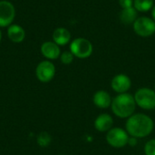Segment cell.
Instances as JSON below:
<instances>
[{
  "instance_id": "cell-23",
  "label": "cell",
  "mask_w": 155,
  "mask_h": 155,
  "mask_svg": "<svg viewBox=\"0 0 155 155\" xmlns=\"http://www.w3.org/2000/svg\"><path fill=\"white\" fill-rule=\"evenodd\" d=\"M154 91H155V85H154Z\"/></svg>"
},
{
  "instance_id": "cell-14",
  "label": "cell",
  "mask_w": 155,
  "mask_h": 155,
  "mask_svg": "<svg viewBox=\"0 0 155 155\" xmlns=\"http://www.w3.org/2000/svg\"><path fill=\"white\" fill-rule=\"evenodd\" d=\"M7 36L13 43H22L25 37V31L21 25L12 24L7 27Z\"/></svg>"
},
{
  "instance_id": "cell-18",
  "label": "cell",
  "mask_w": 155,
  "mask_h": 155,
  "mask_svg": "<svg viewBox=\"0 0 155 155\" xmlns=\"http://www.w3.org/2000/svg\"><path fill=\"white\" fill-rule=\"evenodd\" d=\"M74 58V55L71 53V51H65L61 54L60 55V60L64 64H70L73 63Z\"/></svg>"
},
{
  "instance_id": "cell-11",
  "label": "cell",
  "mask_w": 155,
  "mask_h": 155,
  "mask_svg": "<svg viewBox=\"0 0 155 155\" xmlns=\"http://www.w3.org/2000/svg\"><path fill=\"white\" fill-rule=\"evenodd\" d=\"M40 50L41 54L48 60H55L61 55L60 46L54 41H46L43 43Z\"/></svg>"
},
{
  "instance_id": "cell-4",
  "label": "cell",
  "mask_w": 155,
  "mask_h": 155,
  "mask_svg": "<svg viewBox=\"0 0 155 155\" xmlns=\"http://www.w3.org/2000/svg\"><path fill=\"white\" fill-rule=\"evenodd\" d=\"M70 51L74 57L79 59H86L92 55L94 46L90 40L84 37H78L70 43Z\"/></svg>"
},
{
  "instance_id": "cell-13",
  "label": "cell",
  "mask_w": 155,
  "mask_h": 155,
  "mask_svg": "<svg viewBox=\"0 0 155 155\" xmlns=\"http://www.w3.org/2000/svg\"><path fill=\"white\" fill-rule=\"evenodd\" d=\"M71 33L64 27H58L53 32V41L59 46H64L71 42Z\"/></svg>"
},
{
  "instance_id": "cell-15",
  "label": "cell",
  "mask_w": 155,
  "mask_h": 155,
  "mask_svg": "<svg viewBox=\"0 0 155 155\" xmlns=\"http://www.w3.org/2000/svg\"><path fill=\"white\" fill-rule=\"evenodd\" d=\"M119 18L124 25H133L138 18V12L134 6L130 8L122 9L119 14Z\"/></svg>"
},
{
  "instance_id": "cell-2",
  "label": "cell",
  "mask_w": 155,
  "mask_h": 155,
  "mask_svg": "<svg viewBox=\"0 0 155 155\" xmlns=\"http://www.w3.org/2000/svg\"><path fill=\"white\" fill-rule=\"evenodd\" d=\"M136 103L134 97L130 93L120 94L113 98L111 109L113 114L120 119H128L135 114Z\"/></svg>"
},
{
  "instance_id": "cell-3",
  "label": "cell",
  "mask_w": 155,
  "mask_h": 155,
  "mask_svg": "<svg viewBox=\"0 0 155 155\" xmlns=\"http://www.w3.org/2000/svg\"><path fill=\"white\" fill-rule=\"evenodd\" d=\"M136 105L143 110L151 111L155 109V91L149 87H142L134 93Z\"/></svg>"
},
{
  "instance_id": "cell-19",
  "label": "cell",
  "mask_w": 155,
  "mask_h": 155,
  "mask_svg": "<svg viewBox=\"0 0 155 155\" xmlns=\"http://www.w3.org/2000/svg\"><path fill=\"white\" fill-rule=\"evenodd\" d=\"M143 151L145 155H155V139H151L145 143Z\"/></svg>"
},
{
  "instance_id": "cell-20",
  "label": "cell",
  "mask_w": 155,
  "mask_h": 155,
  "mask_svg": "<svg viewBox=\"0 0 155 155\" xmlns=\"http://www.w3.org/2000/svg\"><path fill=\"white\" fill-rule=\"evenodd\" d=\"M118 4L122 9L130 8L134 6V0H118Z\"/></svg>"
},
{
  "instance_id": "cell-17",
  "label": "cell",
  "mask_w": 155,
  "mask_h": 155,
  "mask_svg": "<svg viewBox=\"0 0 155 155\" xmlns=\"http://www.w3.org/2000/svg\"><path fill=\"white\" fill-rule=\"evenodd\" d=\"M37 143L41 147H46L51 143V136L49 135V134H47L45 132L41 133L37 138Z\"/></svg>"
},
{
  "instance_id": "cell-12",
  "label": "cell",
  "mask_w": 155,
  "mask_h": 155,
  "mask_svg": "<svg viewBox=\"0 0 155 155\" xmlns=\"http://www.w3.org/2000/svg\"><path fill=\"white\" fill-rule=\"evenodd\" d=\"M112 101L113 98L111 94L104 90H99L95 92L93 96L94 104L100 109H107L111 107Z\"/></svg>"
},
{
  "instance_id": "cell-9",
  "label": "cell",
  "mask_w": 155,
  "mask_h": 155,
  "mask_svg": "<svg viewBox=\"0 0 155 155\" xmlns=\"http://www.w3.org/2000/svg\"><path fill=\"white\" fill-rule=\"evenodd\" d=\"M111 87L118 94L128 93L132 87V80L125 74H118L113 77L111 81Z\"/></svg>"
},
{
  "instance_id": "cell-7",
  "label": "cell",
  "mask_w": 155,
  "mask_h": 155,
  "mask_svg": "<svg viewBox=\"0 0 155 155\" xmlns=\"http://www.w3.org/2000/svg\"><path fill=\"white\" fill-rule=\"evenodd\" d=\"M15 17V8L14 5L6 0L0 1V27H8L12 25Z\"/></svg>"
},
{
  "instance_id": "cell-6",
  "label": "cell",
  "mask_w": 155,
  "mask_h": 155,
  "mask_svg": "<svg viewBox=\"0 0 155 155\" xmlns=\"http://www.w3.org/2000/svg\"><path fill=\"white\" fill-rule=\"evenodd\" d=\"M134 33L140 37H150L155 34V22L148 16H140L133 24Z\"/></svg>"
},
{
  "instance_id": "cell-22",
  "label": "cell",
  "mask_w": 155,
  "mask_h": 155,
  "mask_svg": "<svg viewBox=\"0 0 155 155\" xmlns=\"http://www.w3.org/2000/svg\"><path fill=\"white\" fill-rule=\"evenodd\" d=\"M1 39H2V33H1V30H0V42H1Z\"/></svg>"
},
{
  "instance_id": "cell-16",
  "label": "cell",
  "mask_w": 155,
  "mask_h": 155,
  "mask_svg": "<svg viewBox=\"0 0 155 155\" xmlns=\"http://www.w3.org/2000/svg\"><path fill=\"white\" fill-rule=\"evenodd\" d=\"M153 5V0H134V7L137 10V12H148L152 10Z\"/></svg>"
},
{
  "instance_id": "cell-1",
  "label": "cell",
  "mask_w": 155,
  "mask_h": 155,
  "mask_svg": "<svg viewBox=\"0 0 155 155\" xmlns=\"http://www.w3.org/2000/svg\"><path fill=\"white\" fill-rule=\"evenodd\" d=\"M154 129V122L148 114L135 113L125 123V130L131 137L143 139L148 137Z\"/></svg>"
},
{
  "instance_id": "cell-21",
  "label": "cell",
  "mask_w": 155,
  "mask_h": 155,
  "mask_svg": "<svg viewBox=\"0 0 155 155\" xmlns=\"http://www.w3.org/2000/svg\"><path fill=\"white\" fill-rule=\"evenodd\" d=\"M151 12H152V19H153V20L155 22V4H154V5L153 6V8H152V10H151Z\"/></svg>"
},
{
  "instance_id": "cell-10",
  "label": "cell",
  "mask_w": 155,
  "mask_h": 155,
  "mask_svg": "<svg viewBox=\"0 0 155 155\" xmlns=\"http://www.w3.org/2000/svg\"><path fill=\"white\" fill-rule=\"evenodd\" d=\"M94 126V129L100 133H107L114 126V118L109 114H101L95 118Z\"/></svg>"
},
{
  "instance_id": "cell-8",
  "label": "cell",
  "mask_w": 155,
  "mask_h": 155,
  "mask_svg": "<svg viewBox=\"0 0 155 155\" xmlns=\"http://www.w3.org/2000/svg\"><path fill=\"white\" fill-rule=\"evenodd\" d=\"M35 74L40 82L48 83L54 77L55 66L49 60L42 61L41 63L38 64L35 69Z\"/></svg>"
},
{
  "instance_id": "cell-5",
  "label": "cell",
  "mask_w": 155,
  "mask_h": 155,
  "mask_svg": "<svg viewBox=\"0 0 155 155\" xmlns=\"http://www.w3.org/2000/svg\"><path fill=\"white\" fill-rule=\"evenodd\" d=\"M107 143L115 149H121L125 147L130 139V135L125 129L120 127H113L110 131L106 133L105 136Z\"/></svg>"
}]
</instances>
